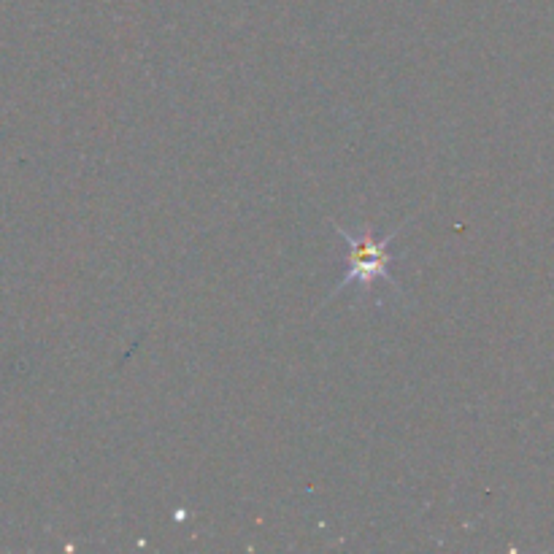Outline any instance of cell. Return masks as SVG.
<instances>
[{"label": "cell", "mask_w": 554, "mask_h": 554, "mask_svg": "<svg viewBox=\"0 0 554 554\" xmlns=\"http://www.w3.org/2000/svg\"><path fill=\"white\" fill-rule=\"evenodd\" d=\"M338 236L349 244V260H346V273L344 279H341V284L336 287V292L355 282L360 284V287H365V290H371V284L376 282V279H384V282L392 284V255H387V244L398 236V230H392L387 238H373V233L368 228H365L363 233H352V230L338 228Z\"/></svg>", "instance_id": "cell-1"}]
</instances>
